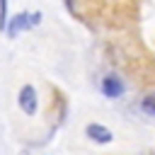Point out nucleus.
<instances>
[{
    "label": "nucleus",
    "instance_id": "nucleus-1",
    "mask_svg": "<svg viewBox=\"0 0 155 155\" xmlns=\"http://www.w3.org/2000/svg\"><path fill=\"white\" fill-rule=\"evenodd\" d=\"M17 102H19V109H22L27 116H34V114L39 111V97H36L34 85H22Z\"/></svg>",
    "mask_w": 155,
    "mask_h": 155
},
{
    "label": "nucleus",
    "instance_id": "nucleus-5",
    "mask_svg": "<svg viewBox=\"0 0 155 155\" xmlns=\"http://www.w3.org/2000/svg\"><path fill=\"white\" fill-rule=\"evenodd\" d=\"M7 27V0H0V31L5 34Z\"/></svg>",
    "mask_w": 155,
    "mask_h": 155
},
{
    "label": "nucleus",
    "instance_id": "nucleus-4",
    "mask_svg": "<svg viewBox=\"0 0 155 155\" xmlns=\"http://www.w3.org/2000/svg\"><path fill=\"white\" fill-rule=\"evenodd\" d=\"M85 136H87L90 140L99 143V145H107V143L114 140V133H111L107 126H102V124H87V126H85Z\"/></svg>",
    "mask_w": 155,
    "mask_h": 155
},
{
    "label": "nucleus",
    "instance_id": "nucleus-7",
    "mask_svg": "<svg viewBox=\"0 0 155 155\" xmlns=\"http://www.w3.org/2000/svg\"><path fill=\"white\" fill-rule=\"evenodd\" d=\"M29 22H31V27L41 24V12H31V15H29Z\"/></svg>",
    "mask_w": 155,
    "mask_h": 155
},
{
    "label": "nucleus",
    "instance_id": "nucleus-6",
    "mask_svg": "<svg viewBox=\"0 0 155 155\" xmlns=\"http://www.w3.org/2000/svg\"><path fill=\"white\" fill-rule=\"evenodd\" d=\"M140 107H143L148 114H155V92H153V94H148V97H143Z\"/></svg>",
    "mask_w": 155,
    "mask_h": 155
},
{
    "label": "nucleus",
    "instance_id": "nucleus-3",
    "mask_svg": "<svg viewBox=\"0 0 155 155\" xmlns=\"http://www.w3.org/2000/svg\"><path fill=\"white\" fill-rule=\"evenodd\" d=\"M31 22H29V12H17L15 17H10L7 27H5V36L7 39H17L24 29H29Z\"/></svg>",
    "mask_w": 155,
    "mask_h": 155
},
{
    "label": "nucleus",
    "instance_id": "nucleus-8",
    "mask_svg": "<svg viewBox=\"0 0 155 155\" xmlns=\"http://www.w3.org/2000/svg\"><path fill=\"white\" fill-rule=\"evenodd\" d=\"M65 7H68V10L73 12V0H65Z\"/></svg>",
    "mask_w": 155,
    "mask_h": 155
},
{
    "label": "nucleus",
    "instance_id": "nucleus-2",
    "mask_svg": "<svg viewBox=\"0 0 155 155\" xmlns=\"http://www.w3.org/2000/svg\"><path fill=\"white\" fill-rule=\"evenodd\" d=\"M102 94L104 97H109V99H119L121 94H124V90H126V85H124V80L119 78V75H114V73H109V75H104L102 78Z\"/></svg>",
    "mask_w": 155,
    "mask_h": 155
}]
</instances>
